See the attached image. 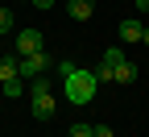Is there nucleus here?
I'll return each instance as SVG.
<instances>
[{"label": "nucleus", "mask_w": 149, "mask_h": 137, "mask_svg": "<svg viewBox=\"0 0 149 137\" xmlns=\"http://www.w3.org/2000/svg\"><path fill=\"white\" fill-rule=\"evenodd\" d=\"M42 50H46V42H42V33H37V29L17 33V54H21V58H29V54H42Z\"/></svg>", "instance_id": "nucleus-3"}, {"label": "nucleus", "mask_w": 149, "mask_h": 137, "mask_svg": "<svg viewBox=\"0 0 149 137\" xmlns=\"http://www.w3.org/2000/svg\"><path fill=\"white\" fill-rule=\"evenodd\" d=\"M133 79H137V63H128V58L116 63V83H133Z\"/></svg>", "instance_id": "nucleus-8"}, {"label": "nucleus", "mask_w": 149, "mask_h": 137, "mask_svg": "<svg viewBox=\"0 0 149 137\" xmlns=\"http://www.w3.org/2000/svg\"><path fill=\"white\" fill-rule=\"evenodd\" d=\"M29 4H33V0H29Z\"/></svg>", "instance_id": "nucleus-16"}, {"label": "nucleus", "mask_w": 149, "mask_h": 137, "mask_svg": "<svg viewBox=\"0 0 149 137\" xmlns=\"http://www.w3.org/2000/svg\"><path fill=\"white\" fill-rule=\"evenodd\" d=\"M137 13H149V0H137Z\"/></svg>", "instance_id": "nucleus-14"}, {"label": "nucleus", "mask_w": 149, "mask_h": 137, "mask_svg": "<svg viewBox=\"0 0 149 137\" xmlns=\"http://www.w3.org/2000/svg\"><path fill=\"white\" fill-rule=\"evenodd\" d=\"M58 75H62V96L70 104H91V100H95V91H100L95 71L74 67V63H58Z\"/></svg>", "instance_id": "nucleus-1"}, {"label": "nucleus", "mask_w": 149, "mask_h": 137, "mask_svg": "<svg viewBox=\"0 0 149 137\" xmlns=\"http://www.w3.org/2000/svg\"><path fill=\"white\" fill-rule=\"evenodd\" d=\"M91 129H95V137H116V133L108 129V125H91Z\"/></svg>", "instance_id": "nucleus-12"}, {"label": "nucleus", "mask_w": 149, "mask_h": 137, "mask_svg": "<svg viewBox=\"0 0 149 137\" xmlns=\"http://www.w3.org/2000/svg\"><path fill=\"white\" fill-rule=\"evenodd\" d=\"M13 29V8H0V33Z\"/></svg>", "instance_id": "nucleus-11"}, {"label": "nucleus", "mask_w": 149, "mask_h": 137, "mask_svg": "<svg viewBox=\"0 0 149 137\" xmlns=\"http://www.w3.org/2000/svg\"><path fill=\"white\" fill-rule=\"evenodd\" d=\"M33 96V116H37V121H50V116H54V96L50 91H29Z\"/></svg>", "instance_id": "nucleus-4"}, {"label": "nucleus", "mask_w": 149, "mask_h": 137, "mask_svg": "<svg viewBox=\"0 0 149 137\" xmlns=\"http://www.w3.org/2000/svg\"><path fill=\"white\" fill-rule=\"evenodd\" d=\"M33 4H37V8H54V0H33Z\"/></svg>", "instance_id": "nucleus-13"}, {"label": "nucleus", "mask_w": 149, "mask_h": 137, "mask_svg": "<svg viewBox=\"0 0 149 137\" xmlns=\"http://www.w3.org/2000/svg\"><path fill=\"white\" fill-rule=\"evenodd\" d=\"M66 13H70V21H91L95 0H66Z\"/></svg>", "instance_id": "nucleus-6"}, {"label": "nucleus", "mask_w": 149, "mask_h": 137, "mask_svg": "<svg viewBox=\"0 0 149 137\" xmlns=\"http://www.w3.org/2000/svg\"><path fill=\"white\" fill-rule=\"evenodd\" d=\"M0 87H4L8 100H21V96H25V79H8V83H0Z\"/></svg>", "instance_id": "nucleus-9"}, {"label": "nucleus", "mask_w": 149, "mask_h": 137, "mask_svg": "<svg viewBox=\"0 0 149 137\" xmlns=\"http://www.w3.org/2000/svg\"><path fill=\"white\" fill-rule=\"evenodd\" d=\"M141 42H145V46H149V25H145V33H141Z\"/></svg>", "instance_id": "nucleus-15"}, {"label": "nucleus", "mask_w": 149, "mask_h": 137, "mask_svg": "<svg viewBox=\"0 0 149 137\" xmlns=\"http://www.w3.org/2000/svg\"><path fill=\"white\" fill-rule=\"evenodd\" d=\"M141 33H145L141 17H124V21H120V37H124V42H141Z\"/></svg>", "instance_id": "nucleus-7"}, {"label": "nucleus", "mask_w": 149, "mask_h": 137, "mask_svg": "<svg viewBox=\"0 0 149 137\" xmlns=\"http://www.w3.org/2000/svg\"><path fill=\"white\" fill-rule=\"evenodd\" d=\"M50 67H58L54 58L42 50V54H29V58H21V79H37V75H46Z\"/></svg>", "instance_id": "nucleus-2"}, {"label": "nucleus", "mask_w": 149, "mask_h": 137, "mask_svg": "<svg viewBox=\"0 0 149 137\" xmlns=\"http://www.w3.org/2000/svg\"><path fill=\"white\" fill-rule=\"evenodd\" d=\"M70 137H95V129H91V125H83V121H79V125H70Z\"/></svg>", "instance_id": "nucleus-10"}, {"label": "nucleus", "mask_w": 149, "mask_h": 137, "mask_svg": "<svg viewBox=\"0 0 149 137\" xmlns=\"http://www.w3.org/2000/svg\"><path fill=\"white\" fill-rule=\"evenodd\" d=\"M8 79H21V54H4L0 58V83Z\"/></svg>", "instance_id": "nucleus-5"}]
</instances>
